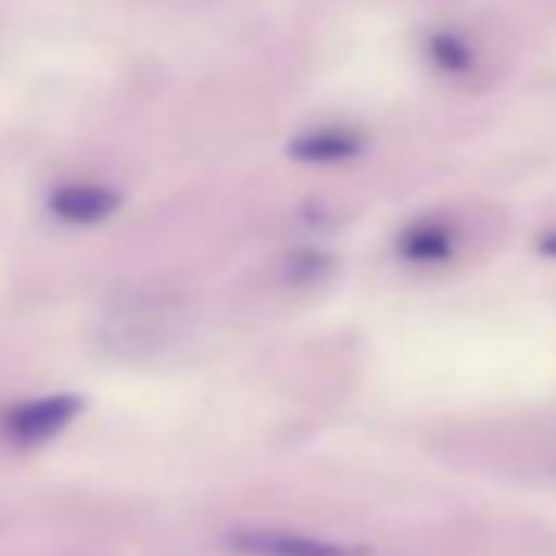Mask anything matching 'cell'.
<instances>
[{
    "label": "cell",
    "instance_id": "6da1fadb",
    "mask_svg": "<svg viewBox=\"0 0 556 556\" xmlns=\"http://www.w3.org/2000/svg\"><path fill=\"white\" fill-rule=\"evenodd\" d=\"M229 546L239 556H367L357 546H344V543L295 533V530H271V527L236 530L229 533Z\"/></svg>",
    "mask_w": 556,
    "mask_h": 556
},
{
    "label": "cell",
    "instance_id": "7a4b0ae2",
    "mask_svg": "<svg viewBox=\"0 0 556 556\" xmlns=\"http://www.w3.org/2000/svg\"><path fill=\"white\" fill-rule=\"evenodd\" d=\"M79 400L76 396H43V400H30L21 403L8 413L4 419V435L17 445H40L50 442L53 435H60L79 413Z\"/></svg>",
    "mask_w": 556,
    "mask_h": 556
},
{
    "label": "cell",
    "instance_id": "3957f363",
    "mask_svg": "<svg viewBox=\"0 0 556 556\" xmlns=\"http://www.w3.org/2000/svg\"><path fill=\"white\" fill-rule=\"evenodd\" d=\"M53 210L70 223H96V219H105L115 210V197L105 187L73 184V187H66V190H60L53 197Z\"/></svg>",
    "mask_w": 556,
    "mask_h": 556
},
{
    "label": "cell",
    "instance_id": "277c9868",
    "mask_svg": "<svg viewBox=\"0 0 556 556\" xmlns=\"http://www.w3.org/2000/svg\"><path fill=\"white\" fill-rule=\"evenodd\" d=\"M400 249L413 262L435 265V262H445L452 255V232L439 223H419L403 236Z\"/></svg>",
    "mask_w": 556,
    "mask_h": 556
},
{
    "label": "cell",
    "instance_id": "5b68a950",
    "mask_svg": "<svg viewBox=\"0 0 556 556\" xmlns=\"http://www.w3.org/2000/svg\"><path fill=\"white\" fill-rule=\"evenodd\" d=\"M295 151L308 161H344L361 151V138L354 131H312Z\"/></svg>",
    "mask_w": 556,
    "mask_h": 556
},
{
    "label": "cell",
    "instance_id": "8992f818",
    "mask_svg": "<svg viewBox=\"0 0 556 556\" xmlns=\"http://www.w3.org/2000/svg\"><path fill=\"white\" fill-rule=\"evenodd\" d=\"M432 56H435V63H442V66L452 70V73H462V70L471 66L468 50H465L455 37H439V40L432 43Z\"/></svg>",
    "mask_w": 556,
    "mask_h": 556
}]
</instances>
